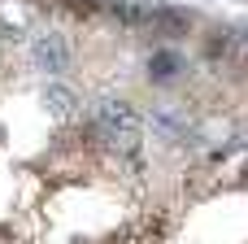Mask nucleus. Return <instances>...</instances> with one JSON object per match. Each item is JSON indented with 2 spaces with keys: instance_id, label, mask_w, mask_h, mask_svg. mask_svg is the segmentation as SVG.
<instances>
[{
  "instance_id": "nucleus-1",
  "label": "nucleus",
  "mask_w": 248,
  "mask_h": 244,
  "mask_svg": "<svg viewBox=\"0 0 248 244\" xmlns=\"http://www.w3.org/2000/svg\"><path fill=\"white\" fill-rule=\"evenodd\" d=\"M96 122H100V131H105L109 140H122V144H135V131H140V118H135V109H131V105H122V100H105V105L96 109Z\"/></svg>"
},
{
  "instance_id": "nucleus-2",
  "label": "nucleus",
  "mask_w": 248,
  "mask_h": 244,
  "mask_svg": "<svg viewBox=\"0 0 248 244\" xmlns=\"http://www.w3.org/2000/svg\"><path fill=\"white\" fill-rule=\"evenodd\" d=\"M35 52H39V65L44 70H61L70 57H65V39H57V35H44L39 44H35Z\"/></svg>"
},
{
  "instance_id": "nucleus-3",
  "label": "nucleus",
  "mask_w": 248,
  "mask_h": 244,
  "mask_svg": "<svg viewBox=\"0 0 248 244\" xmlns=\"http://www.w3.org/2000/svg\"><path fill=\"white\" fill-rule=\"evenodd\" d=\"M170 70H174V61H170V57H161V61H153V74H170Z\"/></svg>"
}]
</instances>
